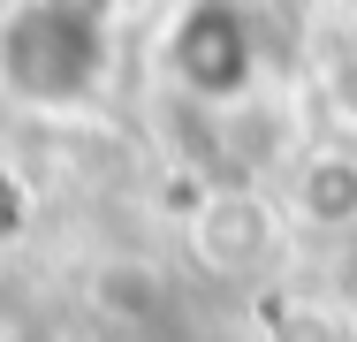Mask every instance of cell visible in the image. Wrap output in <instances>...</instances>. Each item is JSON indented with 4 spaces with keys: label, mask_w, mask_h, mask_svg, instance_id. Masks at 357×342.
Returning <instances> with one entry per match:
<instances>
[{
    "label": "cell",
    "mask_w": 357,
    "mask_h": 342,
    "mask_svg": "<svg viewBox=\"0 0 357 342\" xmlns=\"http://www.w3.org/2000/svg\"><path fill=\"white\" fill-rule=\"evenodd\" d=\"M107 0H8L0 8V99L23 114H76L107 84Z\"/></svg>",
    "instance_id": "6da1fadb"
},
{
    "label": "cell",
    "mask_w": 357,
    "mask_h": 342,
    "mask_svg": "<svg viewBox=\"0 0 357 342\" xmlns=\"http://www.w3.org/2000/svg\"><path fill=\"white\" fill-rule=\"evenodd\" d=\"M167 61L183 76V91H198V99H236V91L251 84V38H243L236 8H228V0L190 8V15L175 23V38H167Z\"/></svg>",
    "instance_id": "7a4b0ae2"
}]
</instances>
